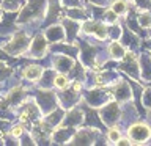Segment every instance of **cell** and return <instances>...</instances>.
<instances>
[{
	"label": "cell",
	"instance_id": "1",
	"mask_svg": "<svg viewBox=\"0 0 151 146\" xmlns=\"http://www.w3.org/2000/svg\"><path fill=\"white\" fill-rule=\"evenodd\" d=\"M46 2L47 0H27V5L24 6L19 17L16 19L17 24L30 22L33 19H36L38 16H42L44 8H46Z\"/></svg>",
	"mask_w": 151,
	"mask_h": 146
},
{
	"label": "cell",
	"instance_id": "2",
	"mask_svg": "<svg viewBox=\"0 0 151 146\" xmlns=\"http://www.w3.org/2000/svg\"><path fill=\"white\" fill-rule=\"evenodd\" d=\"M28 47H30L28 35H25V33H16V35H14L8 42H5L3 50L6 52L8 55L17 57V55L25 54V50L28 49Z\"/></svg>",
	"mask_w": 151,
	"mask_h": 146
},
{
	"label": "cell",
	"instance_id": "3",
	"mask_svg": "<svg viewBox=\"0 0 151 146\" xmlns=\"http://www.w3.org/2000/svg\"><path fill=\"white\" fill-rule=\"evenodd\" d=\"M127 135H129L131 141H135L137 145H143L145 141L150 140L151 137V129L143 122H134L129 129H127Z\"/></svg>",
	"mask_w": 151,
	"mask_h": 146
},
{
	"label": "cell",
	"instance_id": "4",
	"mask_svg": "<svg viewBox=\"0 0 151 146\" xmlns=\"http://www.w3.org/2000/svg\"><path fill=\"white\" fill-rule=\"evenodd\" d=\"M99 116H101L102 122L106 126H115L118 120H120V107L118 102H109L104 104L99 110Z\"/></svg>",
	"mask_w": 151,
	"mask_h": 146
},
{
	"label": "cell",
	"instance_id": "5",
	"mask_svg": "<svg viewBox=\"0 0 151 146\" xmlns=\"http://www.w3.org/2000/svg\"><path fill=\"white\" fill-rule=\"evenodd\" d=\"M36 101L44 115H47V113H50L52 110L57 108V96L52 91H49V89H40V91H36Z\"/></svg>",
	"mask_w": 151,
	"mask_h": 146
},
{
	"label": "cell",
	"instance_id": "6",
	"mask_svg": "<svg viewBox=\"0 0 151 146\" xmlns=\"http://www.w3.org/2000/svg\"><path fill=\"white\" fill-rule=\"evenodd\" d=\"M19 120L22 122H33V124H38L41 121V113H40V108L33 101L27 102L22 105V112L19 115Z\"/></svg>",
	"mask_w": 151,
	"mask_h": 146
},
{
	"label": "cell",
	"instance_id": "7",
	"mask_svg": "<svg viewBox=\"0 0 151 146\" xmlns=\"http://www.w3.org/2000/svg\"><path fill=\"white\" fill-rule=\"evenodd\" d=\"M82 31L96 36L98 39H106L109 36V28L104 25V24L98 22V21H93V19L91 21H85L82 24Z\"/></svg>",
	"mask_w": 151,
	"mask_h": 146
},
{
	"label": "cell",
	"instance_id": "8",
	"mask_svg": "<svg viewBox=\"0 0 151 146\" xmlns=\"http://www.w3.org/2000/svg\"><path fill=\"white\" fill-rule=\"evenodd\" d=\"M98 132L94 130V129H82V130H79V132H76V134L73 135V138L69 140V143L68 145H93L94 141H96L98 138Z\"/></svg>",
	"mask_w": 151,
	"mask_h": 146
},
{
	"label": "cell",
	"instance_id": "9",
	"mask_svg": "<svg viewBox=\"0 0 151 146\" xmlns=\"http://www.w3.org/2000/svg\"><path fill=\"white\" fill-rule=\"evenodd\" d=\"M121 60H123V64L120 68L123 71H126L131 77L139 79L140 71H139V58H137V55L132 54V52H127V54H124V57H123Z\"/></svg>",
	"mask_w": 151,
	"mask_h": 146
},
{
	"label": "cell",
	"instance_id": "10",
	"mask_svg": "<svg viewBox=\"0 0 151 146\" xmlns=\"http://www.w3.org/2000/svg\"><path fill=\"white\" fill-rule=\"evenodd\" d=\"M46 50H47V38L44 35H36L35 39L30 42L28 57H33V58H41V57H44Z\"/></svg>",
	"mask_w": 151,
	"mask_h": 146
},
{
	"label": "cell",
	"instance_id": "11",
	"mask_svg": "<svg viewBox=\"0 0 151 146\" xmlns=\"http://www.w3.org/2000/svg\"><path fill=\"white\" fill-rule=\"evenodd\" d=\"M109 99H110V94L104 89H91L85 94V101L91 107H102L104 104L109 102Z\"/></svg>",
	"mask_w": 151,
	"mask_h": 146
},
{
	"label": "cell",
	"instance_id": "12",
	"mask_svg": "<svg viewBox=\"0 0 151 146\" xmlns=\"http://www.w3.org/2000/svg\"><path fill=\"white\" fill-rule=\"evenodd\" d=\"M61 104V107L63 108H71L73 105H76V102L79 101V91H76V89H61V93L58 94V97H57Z\"/></svg>",
	"mask_w": 151,
	"mask_h": 146
},
{
	"label": "cell",
	"instance_id": "13",
	"mask_svg": "<svg viewBox=\"0 0 151 146\" xmlns=\"http://www.w3.org/2000/svg\"><path fill=\"white\" fill-rule=\"evenodd\" d=\"M113 96H115L116 102H126L132 99V93H131V88L124 80H118L115 89H113Z\"/></svg>",
	"mask_w": 151,
	"mask_h": 146
},
{
	"label": "cell",
	"instance_id": "14",
	"mask_svg": "<svg viewBox=\"0 0 151 146\" xmlns=\"http://www.w3.org/2000/svg\"><path fill=\"white\" fill-rule=\"evenodd\" d=\"M83 122V113L79 108H73L68 115L63 116V121H61L60 126H69V127H76L80 126Z\"/></svg>",
	"mask_w": 151,
	"mask_h": 146
},
{
	"label": "cell",
	"instance_id": "15",
	"mask_svg": "<svg viewBox=\"0 0 151 146\" xmlns=\"http://www.w3.org/2000/svg\"><path fill=\"white\" fill-rule=\"evenodd\" d=\"M54 66L57 71H60L63 74H68L71 71V68L74 66V60L69 55H58L54 58Z\"/></svg>",
	"mask_w": 151,
	"mask_h": 146
},
{
	"label": "cell",
	"instance_id": "16",
	"mask_svg": "<svg viewBox=\"0 0 151 146\" xmlns=\"http://www.w3.org/2000/svg\"><path fill=\"white\" fill-rule=\"evenodd\" d=\"M96 54L98 49L93 46L87 44V42H82V61L85 66H96Z\"/></svg>",
	"mask_w": 151,
	"mask_h": 146
},
{
	"label": "cell",
	"instance_id": "17",
	"mask_svg": "<svg viewBox=\"0 0 151 146\" xmlns=\"http://www.w3.org/2000/svg\"><path fill=\"white\" fill-rule=\"evenodd\" d=\"M76 134L73 127H69V129H58V130H54L52 132V135H50V138L54 143H65V145H68L69 143V140L73 138V135Z\"/></svg>",
	"mask_w": 151,
	"mask_h": 146
},
{
	"label": "cell",
	"instance_id": "18",
	"mask_svg": "<svg viewBox=\"0 0 151 146\" xmlns=\"http://www.w3.org/2000/svg\"><path fill=\"white\" fill-rule=\"evenodd\" d=\"M24 97H25V89H22L21 87H16V88H13L11 91L6 94V97L3 99V102L6 104V105L16 107L17 104H21V102H22V99H24Z\"/></svg>",
	"mask_w": 151,
	"mask_h": 146
},
{
	"label": "cell",
	"instance_id": "19",
	"mask_svg": "<svg viewBox=\"0 0 151 146\" xmlns=\"http://www.w3.org/2000/svg\"><path fill=\"white\" fill-rule=\"evenodd\" d=\"M61 25H63V28H66L65 35L68 38V42H73L76 39V36H77V33H79V24L76 22L74 19H63Z\"/></svg>",
	"mask_w": 151,
	"mask_h": 146
},
{
	"label": "cell",
	"instance_id": "20",
	"mask_svg": "<svg viewBox=\"0 0 151 146\" xmlns=\"http://www.w3.org/2000/svg\"><path fill=\"white\" fill-rule=\"evenodd\" d=\"M41 75H42V68H41V66H38V64L27 66V68L22 71V77L27 79L28 82H38Z\"/></svg>",
	"mask_w": 151,
	"mask_h": 146
},
{
	"label": "cell",
	"instance_id": "21",
	"mask_svg": "<svg viewBox=\"0 0 151 146\" xmlns=\"http://www.w3.org/2000/svg\"><path fill=\"white\" fill-rule=\"evenodd\" d=\"M47 41L50 42H58L65 38V30H63V25H50L49 28L46 30V35Z\"/></svg>",
	"mask_w": 151,
	"mask_h": 146
},
{
	"label": "cell",
	"instance_id": "22",
	"mask_svg": "<svg viewBox=\"0 0 151 146\" xmlns=\"http://www.w3.org/2000/svg\"><path fill=\"white\" fill-rule=\"evenodd\" d=\"M14 16H16V14H13V11H8L6 16L0 19V33H2V36H3V38L6 36L8 33H13L14 30H16V28L13 27Z\"/></svg>",
	"mask_w": 151,
	"mask_h": 146
},
{
	"label": "cell",
	"instance_id": "23",
	"mask_svg": "<svg viewBox=\"0 0 151 146\" xmlns=\"http://www.w3.org/2000/svg\"><path fill=\"white\" fill-rule=\"evenodd\" d=\"M63 116H65L63 110H60V108H55V110H52L50 113H47V116H46L42 121H44L46 124L52 129V127L61 124V121H63Z\"/></svg>",
	"mask_w": 151,
	"mask_h": 146
},
{
	"label": "cell",
	"instance_id": "24",
	"mask_svg": "<svg viewBox=\"0 0 151 146\" xmlns=\"http://www.w3.org/2000/svg\"><path fill=\"white\" fill-rule=\"evenodd\" d=\"M55 72L54 71H42V75L40 77V80H38V87L42 88V89H49L52 85H54V80H55Z\"/></svg>",
	"mask_w": 151,
	"mask_h": 146
},
{
	"label": "cell",
	"instance_id": "25",
	"mask_svg": "<svg viewBox=\"0 0 151 146\" xmlns=\"http://www.w3.org/2000/svg\"><path fill=\"white\" fill-rule=\"evenodd\" d=\"M150 54H143V57L140 58V64H142V77H143L146 82L148 80H151V58L148 57Z\"/></svg>",
	"mask_w": 151,
	"mask_h": 146
},
{
	"label": "cell",
	"instance_id": "26",
	"mask_svg": "<svg viewBox=\"0 0 151 146\" xmlns=\"http://www.w3.org/2000/svg\"><path fill=\"white\" fill-rule=\"evenodd\" d=\"M109 54H110V57L113 60H121L123 57H124L126 50H124V47H123L120 42H116V41L112 39L110 46H109Z\"/></svg>",
	"mask_w": 151,
	"mask_h": 146
},
{
	"label": "cell",
	"instance_id": "27",
	"mask_svg": "<svg viewBox=\"0 0 151 146\" xmlns=\"http://www.w3.org/2000/svg\"><path fill=\"white\" fill-rule=\"evenodd\" d=\"M52 50L54 52H65L66 55H69V57H76V54H77V47H74V46H71V42H68V44H61V42H57L55 46H52Z\"/></svg>",
	"mask_w": 151,
	"mask_h": 146
},
{
	"label": "cell",
	"instance_id": "28",
	"mask_svg": "<svg viewBox=\"0 0 151 146\" xmlns=\"http://www.w3.org/2000/svg\"><path fill=\"white\" fill-rule=\"evenodd\" d=\"M60 11V2L58 0H50V5H49V14H47V19L46 22H52L57 19V13Z\"/></svg>",
	"mask_w": 151,
	"mask_h": 146
},
{
	"label": "cell",
	"instance_id": "29",
	"mask_svg": "<svg viewBox=\"0 0 151 146\" xmlns=\"http://www.w3.org/2000/svg\"><path fill=\"white\" fill-rule=\"evenodd\" d=\"M68 16L71 19H85L87 17V13H85V9L83 8H80V6H73V8H68Z\"/></svg>",
	"mask_w": 151,
	"mask_h": 146
},
{
	"label": "cell",
	"instance_id": "30",
	"mask_svg": "<svg viewBox=\"0 0 151 146\" xmlns=\"http://www.w3.org/2000/svg\"><path fill=\"white\" fill-rule=\"evenodd\" d=\"M137 24L142 28H150L151 27V11H143L137 17Z\"/></svg>",
	"mask_w": 151,
	"mask_h": 146
},
{
	"label": "cell",
	"instance_id": "31",
	"mask_svg": "<svg viewBox=\"0 0 151 146\" xmlns=\"http://www.w3.org/2000/svg\"><path fill=\"white\" fill-rule=\"evenodd\" d=\"M54 85H55V87L58 88V89H65V88L69 87V79L66 77L65 74H58V75H55Z\"/></svg>",
	"mask_w": 151,
	"mask_h": 146
},
{
	"label": "cell",
	"instance_id": "32",
	"mask_svg": "<svg viewBox=\"0 0 151 146\" xmlns=\"http://www.w3.org/2000/svg\"><path fill=\"white\" fill-rule=\"evenodd\" d=\"M112 9L116 14H126L127 9H129V6H127V3L123 2V0H116V2L112 3Z\"/></svg>",
	"mask_w": 151,
	"mask_h": 146
},
{
	"label": "cell",
	"instance_id": "33",
	"mask_svg": "<svg viewBox=\"0 0 151 146\" xmlns=\"http://www.w3.org/2000/svg\"><path fill=\"white\" fill-rule=\"evenodd\" d=\"M121 138V132H120V129L118 127H110L109 129V132H107V140L110 141V143H116L118 140Z\"/></svg>",
	"mask_w": 151,
	"mask_h": 146
},
{
	"label": "cell",
	"instance_id": "34",
	"mask_svg": "<svg viewBox=\"0 0 151 146\" xmlns=\"http://www.w3.org/2000/svg\"><path fill=\"white\" fill-rule=\"evenodd\" d=\"M19 6V0H2V8L6 11H17Z\"/></svg>",
	"mask_w": 151,
	"mask_h": 146
},
{
	"label": "cell",
	"instance_id": "35",
	"mask_svg": "<svg viewBox=\"0 0 151 146\" xmlns=\"http://www.w3.org/2000/svg\"><path fill=\"white\" fill-rule=\"evenodd\" d=\"M11 74H13V68H8L3 61H0V82L5 80L8 75H11Z\"/></svg>",
	"mask_w": 151,
	"mask_h": 146
},
{
	"label": "cell",
	"instance_id": "36",
	"mask_svg": "<svg viewBox=\"0 0 151 146\" xmlns=\"http://www.w3.org/2000/svg\"><path fill=\"white\" fill-rule=\"evenodd\" d=\"M104 21L109 22V24H116V21H118V14L113 11V9H109V11L104 13Z\"/></svg>",
	"mask_w": 151,
	"mask_h": 146
},
{
	"label": "cell",
	"instance_id": "37",
	"mask_svg": "<svg viewBox=\"0 0 151 146\" xmlns=\"http://www.w3.org/2000/svg\"><path fill=\"white\" fill-rule=\"evenodd\" d=\"M121 33H123V31H121V28L118 27L116 24H112V27L109 28V35H110V38H112V39H115V41L121 36Z\"/></svg>",
	"mask_w": 151,
	"mask_h": 146
},
{
	"label": "cell",
	"instance_id": "38",
	"mask_svg": "<svg viewBox=\"0 0 151 146\" xmlns=\"http://www.w3.org/2000/svg\"><path fill=\"white\" fill-rule=\"evenodd\" d=\"M24 134V127L21 124L17 126H11V129H9V135L13 137V138H21Z\"/></svg>",
	"mask_w": 151,
	"mask_h": 146
},
{
	"label": "cell",
	"instance_id": "39",
	"mask_svg": "<svg viewBox=\"0 0 151 146\" xmlns=\"http://www.w3.org/2000/svg\"><path fill=\"white\" fill-rule=\"evenodd\" d=\"M143 105L146 108H151V89H145L143 91Z\"/></svg>",
	"mask_w": 151,
	"mask_h": 146
},
{
	"label": "cell",
	"instance_id": "40",
	"mask_svg": "<svg viewBox=\"0 0 151 146\" xmlns=\"http://www.w3.org/2000/svg\"><path fill=\"white\" fill-rule=\"evenodd\" d=\"M61 3L68 8H73V6H80V0H61Z\"/></svg>",
	"mask_w": 151,
	"mask_h": 146
},
{
	"label": "cell",
	"instance_id": "41",
	"mask_svg": "<svg viewBox=\"0 0 151 146\" xmlns=\"http://www.w3.org/2000/svg\"><path fill=\"white\" fill-rule=\"evenodd\" d=\"M148 0H135V5L137 6H148Z\"/></svg>",
	"mask_w": 151,
	"mask_h": 146
},
{
	"label": "cell",
	"instance_id": "42",
	"mask_svg": "<svg viewBox=\"0 0 151 146\" xmlns=\"http://www.w3.org/2000/svg\"><path fill=\"white\" fill-rule=\"evenodd\" d=\"M0 58H2V60H8V54L3 49H0Z\"/></svg>",
	"mask_w": 151,
	"mask_h": 146
},
{
	"label": "cell",
	"instance_id": "43",
	"mask_svg": "<svg viewBox=\"0 0 151 146\" xmlns=\"http://www.w3.org/2000/svg\"><path fill=\"white\" fill-rule=\"evenodd\" d=\"M87 2H93V3H96V5H101L102 0H87Z\"/></svg>",
	"mask_w": 151,
	"mask_h": 146
},
{
	"label": "cell",
	"instance_id": "44",
	"mask_svg": "<svg viewBox=\"0 0 151 146\" xmlns=\"http://www.w3.org/2000/svg\"><path fill=\"white\" fill-rule=\"evenodd\" d=\"M2 16H3V11H2V8H0V19H2Z\"/></svg>",
	"mask_w": 151,
	"mask_h": 146
},
{
	"label": "cell",
	"instance_id": "45",
	"mask_svg": "<svg viewBox=\"0 0 151 146\" xmlns=\"http://www.w3.org/2000/svg\"><path fill=\"white\" fill-rule=\"evenodd\" d=\"M2 41H3V36H0V44H2Z\"/></svg>",
	"mask_w": 151,
	"mask_h": 146
}]
</instances>
